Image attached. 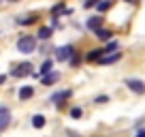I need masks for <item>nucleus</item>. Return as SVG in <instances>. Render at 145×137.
I'll use <instances>...</instances> for the list:
<instances>
[{
	"label": "nucleus",
	"instance_id": "nucleus-26",
	"mask_svg": "<svg viewBox=\"0 0 145 137\" xmlns=\"http://www.w3.org/2000/svg\"><path fill=\"white\" fill-rule=\"evenodd\" d=\"M5 109H7V107H0V111H5Z\"/></svg>",
	"mask_w": 145,
	"mask_h": 137
},
{
	"label": "nucleus",
	"instance_id": "nucleus-9",
	"mask_svg": "<svg viewBox=\"0 0 145 137\" xmlns=\"http://www.w3.org/2000/svg\"><path fill=\"white\" fill-rule=\"evenodd\" d=\"M94 34H96V37L100 39V41H109V39H111V34H113V32L100 26V28H96V30H94Z\"/></svg>",
	"mask_w": 145,
	"mask_h": 137
},
{
	"label": "nucleus",
	"instance_id": "nucleus-19",
	"mask_svg": "<svg viewBox=\"0 0 145 137\" xmlns=\"http://www.w3.org/2000/svg\"><path fill=\"white\" fill-rule=\"evenodd\" d=\"M81 114H83L81 107H72V109H71V116H72V118H81Z\"/></svg>",
	"mask_w": 145,
	"mask_h": 137
},
{
	"label": "nucleus",
	"instance_id": "nucleus-4",
	"mask_svg": "<svg viewBox=\"0 0 145 137\" xmlns=\"http://www.w3.org/2000/svg\"><path fill=\"white\" fill-rule=\"evenodd\" d=\"M71 94H72V90H60V92H56V94L49 96V103H56V105H60L62 101L71 99Z\"/></svg>",
	"mask_w": 145,
	"mask_h": 137
},
{
	"label": "nucleus",
	"instance_id": "nucleus-22",
	"mask_svg": "<svg viewBox=\"0 0 145 137\" xmlns=\"http://www.w3.org/2000/svg\"><path fill=\"white\" fill-rule=\"evenodd\" d=\"M71 64H72V67H77V64H79V56H72V58H71Z\"/></svg>",
	"mask_w": 145,
	"mask_h": 137
},
{
	"label": "nucleus",
	"instance_id": "nucleus-25",
	"mask_svg": "<svg viewBox=\"0 0 145 137\" xmlns=\"http://www.w3.org/2000/svg\"><path fill=\"white\" fill-rule=\"evenodd\" d=\"M126 2H137V0H126Z\"/></svg>",
	"mask_w": 145,
	"mask_h": 137
},
{
	"label": "nucleus",
	"instance_id": "nucleus-21",
	"mask_svg": "<svg viewBox=\"0 0 145 137\" xmlns=\"http://www.w3.org/2000/svg\"><path fill=\"white\" fill-rule=\"evenodd\" d=\"M107 101H109V96H107V94H103V96H96L94 103H107Z\"/></svg>",
	"mask_w": 145,
	"mask_h": 137
},
{
	"label": "nucleus",
	"instance_id": "nucleus-24",
	"mask_svg": "<svg viewBox=\"0 0 145 137\" xmlns=\"http://www.w3.org/2000/svg\"><path fill=\"white\" fill-rule=\"evenodd\" d=\"M137 133H139V135H145V128H139Z\"/></svg>",
	"mask_w": 145,
	"mask_h": 137
},
{
	"label": "nucleus",
	"instance_id": "nucleus-6",
	"mask_svg": "<svg viewBox=\"0 0 145 137\" xmlns=\"http://www.w3.org/2000/svg\"><path fill=\"white\" fill-rule=\"evenodd\" d=\"M120 58H122V51H111V54H105L103 58H100V64H113V62H118Z\"/></svg>",
	"mask_w": 145,
	"mask_h": 137
},
{
	"label": "nucleus",
	"instance_id": "nucleus-7",
	"mask_svg": "<svg viewBox=\"0 0 145 137\" xmlns=\"http://www.w3.org/2000/svg\"><path fill=\"white\" fill-rule=\"evenodd\" d=\"M34 96V88L32 86H22L19 88V101H28Z\"/></svg>",
	"mask_w": 145,
	"mask_h": 137
},
{
	"label": "nucleus",
	"instance_id": "nucleus-15",
	"mask_svg": "<svg viewBox=\"0 0 145 137\" xmlns=\"http://www.w3.org/2000/svg\"><path fill=\"white\" fill-rule=\"evenodd\" d=\"M51 68H54V60L51 58H47L45 62H43V67H41V75H45V73H49Z\"/></svg>",
	"mask_w": 145,
	"mask_h": 137
},
{
	"label": "nucleus",
	"instance_id": "nucleus-8",
	"mask_svg": "<svg viewBox=\"0 0 145 137\" xmlns=\"http://www.w3.org/2000/svg\"><path fill=\"white\" fill-rule=\"evenodd\" d=\"M60 79V73H56V71H49V73L43 75V84L45 86H51V84H56Z\"/></svg>",
	"mask_w": 145,
	"mask_h": 137
},
{
	"label": "nucleus",
	"instance_id": "nucleus-11",
	"mask_svg": "<svg viewBox=\"0 0 145 137\" xmlns=\"http://www.w3.org/2000/svg\"><path fill=\"white\" fill-rule=\"evenodd\" d=\"M9 122H11V114H9V111H0V133H2V131H5V128L7 126H9Z\"/></svg>",
	"mask_w": 145,
	"mask_h": 137
},
{
	"label": "nucleus",
	"instance_id": "nucleus-2",
	"mask_svg": "<svg viewBox=\"0 0 145 137\" xmlns=\"http://www.w3.org/2000/svg\"><path fill=\"white\" fill-rule=\"evenodd\" d=\"M11 75H13V77H26V75H32V64L30 62L17 64V67L11 71Z\"/></svg>",
	"mask_w": 145,
	"mask_h": 137
},
{
	"label": "nucleus",
	"instance_id": "nucleus-10",
	"mask_svg": "<svg viewBox=\"0 0 145 137\" xmlns=\"http://www.w3.org/2000/svg\"><path fill=\"white\" fill-rule=\"evenodd\" d=\"M105 56V49H92L90 54H88V62H100V58Z\"/></svg>",
	"mask_w": 145,
	"mask_h": 137
},
{
	"label": "nucleus",
	"instance_id": "nucleus-12",
	"mask_svg": "<svg viewBox=\"0 0 145 137\" xmlns=\"http://www.w3.org/2000/svg\"><path fill=\"white\" fill-rule=\"evenodd\" d=\"M103 26V17H92V19H88V28H90V30H96V28H100Z\"/></svg>",
	"mask_w": 145,
	"mask_h": 137
},
{
	"label": "nucleus",
	"instance_id": "nucleus-18",
	"mask_svg": "<svg viewBox=\"0 0 145 137\" xmlns=\"http://www.w3.org/2000/svg\"><path fill=\"white\" fill-rule=\"evenodd\" d=\"M51 13H54V17H56V15H60V13H66V9H64V5H56L54 9H51Z\"/></svg>",
	"mask_w": 145,
	"mask_h": 137
},
{
	"label": "nucleus",
	"instance_id": "nucleus-20",
	"mask_svg": "<svg viewBox=\"0 0 145 137\" xmlns=\"http://www.w3.org/2000/svg\"><path fill=\"white\" fill-rule=\"evenodd\" d=\"M113 49H118V43H115V41H111L107 47H105V54H109V51H113Z\"/></svg>",
	"mask_w": 145,
	"mask_h": 137
},
{
	"label": "nucleus",
	"instance_id": "nucleus-14",
	"mask_svg": "<svg viewBox=\"0 0 145 137\" xmlns=\"http://www.w3.org/2000/svg\"><path fill=\"white\" fill-rule=\"evenodd\" d=\"M36 19H39L36 15H28V17H19L17 24H19V26H30V24H34Z\"/></svg>",
	"mask_w": 145,
	"mask_h": 137
},
{
	"label": "nucleus",
	"instance_id": "nucleus-1",
	"mask_svg": "<svg viewBox=\"0 0 145 137\" xmlns=\"http://www.w3.org/2000/svg\"><path fill=\"white\" fill-rule=\"evenodd\" d=\"M34 49H36V39L34 37H22L17 41V51H22V54H32Z\"/></svg>",
	"mask_w": 145,
	"mask_h": 137
},
{
	"label": "nucleus",
	"instance_id": "nucleus-16",
	"mask_svg": "<svg viewBox=\"0 0 145 137\" xmlns=\"http://www.w3.org/2000/svg\"><path fill=\"white\" fill-rule=\"evenodd\" d=\"M32 124H34L36 128H43V126H45V118H43L41 114H39V116H34V118H32Z\"/></svg>",
	"mask_w": 145,
	"mask_h": 137
},
{
	"label": "nucleus",
	"instance_id": "nucleus-17",
	"mask_svg": "<svg viewBox=\"0 0 145 137\" xmlns=\"http://www.w3.org/2000/svg\"><path fill=\"white\" fill-rule=\"evenodd\" d=\"M51 37V28H41V30H39V39H49Z\"/></svg>",
	"mask_w": 145,
	"mask_h": 137
},
{
	"label": "nucleus",
	"instance_id": "nucleus-3",
	"mask_svg": "<svg viewBox=\"0 0 145 137\" xmlns=\"http://www.w3.org/2000/svg\"><path fill=\"white\" fill-rule=\"evenodd\" d=\"M72 54H75V47H72V45H62V47H58V49H56V58H58L60 62L72 58Z\"/></svg>",
	"mask_w": 145,
	"mask_h": 137
},
{
	"label": "nucleus",
	"instance_id": "nucleus-23",
	"mask_svg": "<svg viewBox=\"0 0 145 137\" xmlns=\"http://www.w3.org/2000/svg\"><path fill=\"white\" fill-rule=\"evenodd\" d=\"M5 82H7V77H5V75H0V86H2Z\"/></svg>",
	"mask_w": 145,
	"mask_h": 137
},
{
	"label": "nucleus",
	"instance_id": "nucleus-5",
	"mask_svg": "<svg viewBox=\"0 0 145 137\" xmlns=\"http://www.w3.org/2000/svg\"><path fill=\"white\" fill-rule=\"evenodd\" d=\"M126 86L130 88L132 92H137V94H143V92H145V84L141 82V79H128Z\"/></svg>",
	"mask_w": 145,
	"mask_h": 137
},
{
	"label": "nucleus",
	"instance_id": "nucleus-13",
	"mask_svg": "<svg viewBox=\"0 0 145 137\" xmlns=\"http://www.w3.org/2000/svg\"><path fill=\"white\" fill-rule=\"evenodd\" d=\"M96 7H98V13H107V11L113 7V0H103V2H98Z\"/></svg>",
	"mask_w": 145,
	"mask_h": 137
}]
</instances>
